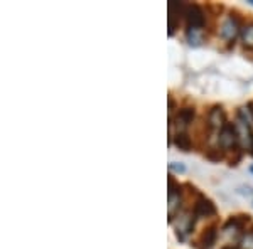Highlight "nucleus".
Masks as SVG:
<instances>
[{
  "instance_id": "nucleus-18",
  "label": "nucleus",
  "mask_w": 253,
  "mask_h": 249,
  "mask_svg": "<svg viewBox=\"0 0 253 249\" xmlns=\"http://www.w3.org/2000/svg\"><path fill=\"white\" fill-rule=\"evenodd\" d=\"M248 3H250V5H253V0H248Z\"/></svg>"
},
{
  "instance_id": "nucleus-11",
  "label": "nucleus",
  "mask_w": 253,
  "mask_h": 249,
  "mask_svg": "<svg viewBox=\"0 0 253 249\" xmlns=\"http://www.w3.org/2000/svg\"><path fill=\"white\" fill-rule=\"evenodd\" d=\"M205 155H206V158H208L210 162H221V160H226V152H224L221 146L208 148Z\"/></svg>"
},
{
  "instance_id": "nucleus-7",
  "label": "nucleus",
  "mask_w": 253,
  "mask_h": 249,
  "mask_svg": "<svg viewBox=\"0 0 253 249\" xmlns=\"http://www.w3.org/2000/svg\"><path fill=\"white\" fill-rule=\"evenodd\" d=\"M196 116V109L194 108H181L177 111V115L174 116V125L177 128V132H184L189 125H193Z\"/></svg>"
},
{
  "instance_id": "nucleus-1",
  "label": "nucleus",
  "mask_w": 253,
  "mask_h": 249,
  "mask_svg": "<svg viewBox=\"0 0 253 249\" xmlns=\"http://www.w3.org/2000/svg\"><path fill=\"white\" fill-rule=\"evenodd\" d=\"M182 19L186 22L187 31H201L206 26V14L198 3H184V14Z\"/></svg>"
},
{
  "instance_id": "nucleus-19",
  "label": "nucleus",
  "mask_w": 253,
  "mask_h": 249,
  "mask_svg": "<svg viewBox=\"0 0 253 249\" xmlns=\"http://www.w3.org/2000/svg\"><path fill=\"white\" fill-rule=\"evenodd\" d=\"M250 172H252V174H253V165H252V167H250Z\"/></svg>"
},
{
  "instance_id": "nucleus-12",
  "label": "nucleus",
  "mask_w": 253,
  "mask_h": 249,
  "mask_svg": "<svg viewBox=\"0 0 253 249\" xmlns=\"http://www.w3.org/2000/svg\"><path fill=\"white\" fill-rule=\"evenodd\" d=\"M242 39L245 47L253 49V22H248L247 26H243L242 29Z\"/></svg>"
},
{
  "instance_id": "nucleus-9",
  "label": "nucleus",
  "mask_w": 253,
  "mask_h": 249,
  "mask_svg": "<svg viewBox=\"0 0 253 249\" xmlns=\"http://www.w3.org/2000/svg\"><path fill=\"white\" fill-rule=\"evenodd\" d=\"M174 145L182 152H191L193 150V138L186 132H177L174 137Z\"/></svg>"
},
{
  "instance_id": "nucleus-20",
  "label": "nucleus",
  "mask_w": 253,
  "mask_h": 249,
  "mask_svg": "<svg viewBox=\"0 0 253 249\" xmlns=\"http://www.w3.org/2000/svg\"><path fill=\"white\" fill-rule=\"evenodd\" d=\"M250 232H252V234H253V227H252V231H250Z\"/></svg>"
},
{
  "instance_id": "nucleus-14",
  "label": "nucleus",
  "mask_w": 253,
  "mask_h": 249,
  "mask_svg": "<svg viewBox=\"0 0 253 249\" xmlns=\"http://www.w3.org/2000/svg\"><path fill=\"white\" fill-rule=\"evenodd\" d=\"M169 170H170V172H177V174H184V172H186V167H184V163H177V162H170V163H169Z\"/></svg>"
},
{
  "instance_id": "nucleus-16",
  "label": "nucleus",
  "mask_w": 253,
  "mask_h": 249,
  "mask_svg": "<svg viewBox=\"0 0 253 249\" xmlns=\"http://www.w3.org/2000/svg\"><path fill=\"white\" fill-rule=\"evenodd\" d=\"M248 150H250V153H252V157H253V133H252V137H250V143H248Z\"/></svg>"
},
{
  "instance_id": "nucleus-15",
  "label": "nucleus",
  "mask_w": 253,
  "mask_h": 249,
  "mask_svg": "<svg viewBox=\"0 0 253 249\" xmlns=\"http://www.w3.org/2000/svg\"><path fill=\"white\" fill-rule=\"evenodd\" d=\"M221 249H240V244H224Z\"/></svg>"
},
{
  "instance_id": "nucleus-3",
  "label": "nucleus",
  "mask_w": 253,
  "mask_h": 249,
  "mask_svg": "<svg viewBox=\"0 0 253 249\" xmlns=\"http://www.w3.org/2000/svg\"><path fill=\"white\" fill-rule=\"evenodd\" d=\"M218 143L219 146L228 152V150L235 148V146H240V133L238 128L233 123H226L219 130V137H218Z\"/></svg>"
},
{
  "instance_id": "nucleus-6",
  "label": "nucleus",
  "mask_w": 253,
  "mask_h": 249,
  "mask_svg": "<svg viewBox=\"0 0 253 249\" xmlns=\"http://www.w3.org/2000/svg\"><path fill=\"white\" fill-rule=\"evenodd\" d=\"M206 123L210 125L211 130H221L224 125L228 123L226 121V113H224L223 106L216 105L213 108L208 111V118H206Z\"/></svg>"
},
{
  "instance_id": "nucleus-8",
  "label": "nucleus",
  "mask_w": 253,
  "mask_h": 249,
  "mask_svg": "<svg viewBox=\"0 0 253 249\" xmlns=\"http://www.w3.org/2000/svg\"><path fill=\"white\" fill-rule=\"evenodd\" d=\"M216 239H218V226L216 224H211L208 226L203 234L199 236V241L196 244V248L199 249H211L216 244Z\"/></svg>"
},
{
  "instance_id": "nucleus-4",
  "label": "nucleus",
  "mask_w": 253,
  "mask_h": 249,
  "mask_svg": "<svg viewBox=\"0 0 253 249\" xmlns=\"http://www.w3.org/2000/svg\"><path fill=\"white\" fill-rule=\"evenodd\" d=\"M191 212L196 215V219H203V217H213L216 215V206L213 204L211 199H208L206 195L199 194L198 197L193 201V206H191Z\"/></svg>"
},
{
  "instance_id": "nucleus-2",
  "label": "nucleus",
  "mask_w": 253,
  "mask_h": 249,
  "mask_svg": "<svg viewBox=\"0 0 253 249\" xmlns=\"http://www.w3.org/2000/svg\"><path fill=\"white\" fill-rule=\"evenodd\" d=\"M242 15H238V12H231L230 17L223 22V26L219 27V36L228 40V42H233L238 36V32H242Z\"/></svg>"
},
{
  "instance_id": "nucleus-17",
  "label": "nucleus",
  "mask_w": 253,
  "mask_h": 249,
  "mask_svg": "<svg viewBox=\"0 0 253 249\" xmlns=\"http://www.w3.org/2000/svg\"><path fill=\"white\" fill-rule=\"evenodd\" d=\"M247 108H248V111H250V113H252V116H253V101H252V103H248Z\"/></svg>"
},
{
  "instance_id": "nucleus-5",
  "label": "nucleus",
  "mask_w": 253,
  "mask_h": 249,
  "mask_svg": "<svg viewBox=\"0 0 253 249\" xmlns=\"http://www.w3.org/2000/svg\"><path fill=\"white\" fill-rule=\"evenodd\" d=\"M250 220H252V217L248 214L231 215V217L223 224V232H224V234H228V232L240 234V232H242L245 227H247V224L250 222Z\"/></svg>"
},
{
  "instance_id": "nucleus-10",
  "label": "nucleus",
  "mask_w": 253,
  "mask_h": 249,
  "mask_svg": "<svg viewBox=\"0 0 253 249\" xmlns=\"http://www.w3.org/2000/svg\"><path fill=\"white\" fill-rule=\"evenodd\" d=\"M242 158H243L242 146H235V148H231V150H228V152H226V162H228V165H230V167H236L240 162H242Z\"/></svg>"
},
{
  "instance_id": "nucleus-13",
  "label": "nucleus",
  "mask_w": 253,
  "mask_h": 249,
  "mask_svg": "<svg viewBox=\"0 0 253 249\" xmlns=\"http://www.w3.org/2000/svg\"><path fill=\"white\" fill-rule=\"evenodd\" d=\"M240 249H253V234L248 232L247 236H243L240 241Z\"/></svg>"
}]
</instances>
